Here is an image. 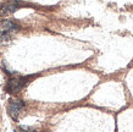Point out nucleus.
Listing matches in <instances>:
<instances>
[{
  "label": "nucleus",
  "instance_id": "obj_1",
  "mask_svg": "<svg viewBox=\"0 0 133 132\" xmlns=\"http://www.w3.org/2000/svg\"><path fill=\"white\" fill-rule=\"evenodd\" d=\"M23 105H24L23 102H21V100H17V99L10 100V104H9V108H8L9 115L11 116L14 120H18V115H20Z\"/></svg>",
  "mask_w": 133,
  "mask_h": 132
},
{
  "label": "nucleus",
  "instance_id": "obj_2",
  "mask_svg": "<svg viewBox=\"0 0 133 132\" xmlns=\"http://www.w3.org/2000/svg\"><path fill=\"white\" fill-rule=\"evenodd\" d=\"M27 82V77H20V78H10L8 82V91L11 93H16L18 91H21L23 86Z\"/></svg>",
  "mask_w": 133,
  "mask_h": 132
},
{
  "label": "nucleus",
  "instance_id": "obj_3",
  "mask_svg": "<svg viewBox=\"0 0 133 132\" xmlns=\"http://www.w3.org/2000/svg\"><path fill=\"white\" fill-rule=\"evenodd\" d=\"M18 8V4L16 1H10V3H4V4L0 5V16H5V15H9L14 12L16 9Z\"/></svg>",
  "mask_w": 133,
  "mask_h": 132
},
{
  "label": "nucleus",
  "instance_id": "obj_4",
  "mask_svg": "<svg viewBox=\"0 0 133 132\" xmlns=\"http://www.w3.org/2000/svg\"><path fill=\"white\" fill-rule=\"evenodd\" d=\"M21 131L22 132H36L33 128H31V127H27V126H21Z\"/></svg>",
  "mask_w": 133,
  "mask_h": 132
}]
</instances>
